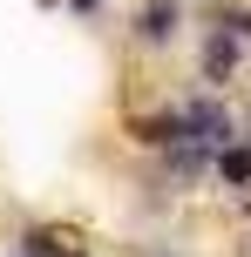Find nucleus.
<instances>
[{"instance_id":"6e6552de","label":"nucleus","mask_w":251,"mask_h":257,"mask_svg":"<svg viewBox=\"0 0 251 257\" xmlns=\"http://www.w3.org/2000/svg\"><path fill=\"white\" fill-rule=\"evenodd\" d=\"M231 27H238V41H244V54H251V0H231Z\"/></svg>"},{"instance_id":"1a4fd4ad","label":"nucleus","mask_w":251,"mask_h":257,"mask_svg":"<svg viewBox=\"0 0 251 257\" xmlns=\"http://www.w3.org/2000/svg\"><path fill=\"white\" fill-rule=\"evenodd\" d=\"M102 7H109V0H68V14H81V21H95Z\"/></svg>"},{"instance_id":"f8f14e48","label":"nucleus","mask_w":251,"mask_h":257,"mask_svg":"<svg viewBox=\"0 0 251 257\" xmlns=\"http://www.w3.org/2000/svg\"><path fill=\"white\" fill-rule=\"evenodd\" d=\"M244 250H251V237H244Z\"/></svg>"},{"instance_id":"f03ea898","label":"nucleus","mask_w":251,"mask_h":257,"mask_svg":"<svg viewBox=\"0 0 251 257\" xmlns=\"http://www.w3.org/2000/svg\"><path fill=\"white\" fill-rule=\"evenodd\" d=\"M177 115H184V142H204V149H231V142L244 136V128H238V108H231L224 95H211V88L177 95Z\"/></svg>"},{"instance_id":"423d86ee","label":"nucleus","mask_w":251,"mask_h":257,"mask_svg":"<svg viewBox=\"0 0 251 257\" xmlns=\"http://www.w3.org/2000/svg\"><path fill=\"white\" fill-rule=\"evenodd\" d=\"M211 176L224 183L231 196H244V190H251V128L231 142V149H217V169H211Z\"/></svg>"},{"instance_id":"4468645a","label":"nucleus","mask_w":251,"mask_h":257,"mask_svg":"<svg viewBox=\"0 0 251 257\" xmlns=\"http://www.w3.org/2000/svg\"><path fill=\"white\" fill-rule=\"evenodd\" d=\"M184 7H190V0H184Z\"/></svg>"},{"instance_id":"ddd939ff","label":"nucleus","mask_w":251,"mask_h":257,"mask_svg":"<svg viewBox=\"0 0 251 257\" xmlns=\"http://www.w3.org/2000/svg\"><path fill=\"white\" fill-rule=\"evenodd\" d=\"M0 257H14V250H0Z\"/></svg>"},{"instance_id":"f257e3e1","label":"nucleus","mask_w":251,"mask_h":257,"mask_svg":"<svg viewBox=\"0 0 251 257\" xmlns=\"http://www.w3.org/2000/svg\"><path fill=\"white\" fill-rule=\"evenodd\" d=\"M244 61H251V54H244L238 27H231V0H224V7H211V21L197 27V88L224 95L231 81H238V68H244Z\"/></svg>"},{"instance_id":"20e7f679","label":"nucleus","mask_w":251,"mask_h":257,"mask_svg":"<svg viewBox=\"0 0 251 257\" xmlns=\"http://www.w3.org/2000/svg\"><path fill=\"white\" fill-rule=\"evenodd\" d=\"M122 136H129L136 149L163 156L170 142H184V115H177V102H156V108H129V115H122Z\"/></svg>"},{"instance_id":"9b49d317","label":"nucleus","mask_w":251,"mask_h":257,"mask_svg":"<svg viewBox=\"0 0 251 257\" xmlns=\"http://www.w3.org/2000/svg\"><path fill=\"white\" fill-rule=\"evenodd\" d=\"M34 7H48V14H54V7H68V0H34Z\"/></svg>"},{"instance_id":"39448f33","label":"nucleus","mask_w":251,"mask_h":257,"mask_svg":"<svg viewBox=\"0 0 251 257\" xmlns=\"http://www.w3.org/2000/svg\"><path fill=\"white\" fill-rule=\"evenodd\" d=\"M217 169V149H204V142H170V149L156 156V176L163 190H197L204 176Z\"/></svg>"},{"instance_id":"9d476101","label":"nucleus","mask_w":251,"mask_h":257,"mask_svg":"<svg viewBox=\"0 0 251 257\" xmlns=\"http://www.w3.org/2000/svg\"><path fill=\"white\" fill-rule=\"evenodd\" d=\"M61 257H89V244H68V250H61Z\"/></svg>"},{"instance_id":"7ed1b4c3","label":"nucleus","mask_w":251,"mask_h":257,"mask_svg":"<svg viewBox=\"0 0 251 257\" xmlns=\"http://www.w3.org/2000/svg\"><path fill=\"white\" fill-rule=\"evenodd\" d=\"M184 41V0H136L129 7V48L163 54Z\"/></svg>"},{"instance_id":"0eeeda50","label":"nucleus","mask_w":251,"mask_h":257,"mask_svg":"<svg viewBox=\"0 0 251 257\" xmlns=\"http://www.w3.org/2000/svg\"><path fill=\"white\" fill-rule=\"evenodd\" d=\"M75 237L61 230V223H27L21 237H14V257H61Z\"/></svg>"}]
</instances>
